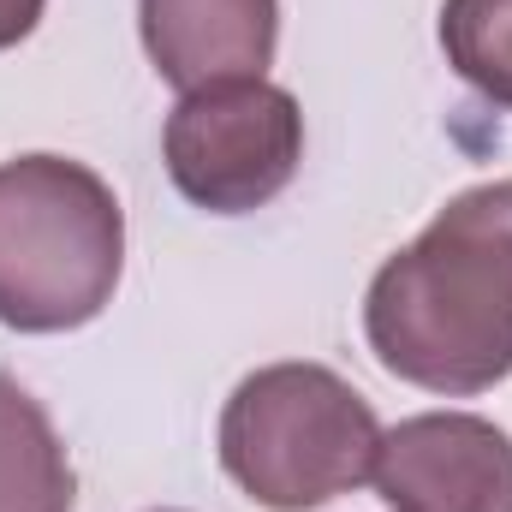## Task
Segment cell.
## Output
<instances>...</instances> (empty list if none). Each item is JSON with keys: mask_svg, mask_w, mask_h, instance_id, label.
<instances>
[{"mask_svg": "<svg viewBox=\"0 0 512 512\" xmlns=\"http://www.w3.org/2000/svg\"><path fill=\"white\" fill-rule=\"evenodd\" d=\"M441 48L483 102L512 108V0H447Z\"/></svg>", "mask_w": 512, "mask_h": 512, "instance_id": "8", "label": "cell"}, {"mask_svg": "<svg viewBox=\"0 0 512 512\" xmlns=\"http://www.w3.org/2000/svg\"><path fill=\"white\" fill-rule=\"evenodd\" d=\"M382 423L322 364H268L221 411V465L268 512H310L370 483Z\"/></svg>", "mask_w": 512, "mask_h": 512, "instance_id": "3", "label": "cell"}, {"mask_svg": "<svg viewBox=\"0 0 512 512\" xmlns=\"http://www.w3.org/2000/svg\"><path fill=\"white\" fill-rule=\"evenodd\" d=\"M42 6H48V0H0V48L24 42V36L42 24Z\"/></svg>", "mask_w": 512, "mask_h": 512, "instance_id": "9", "label": "cell"}, {"mask_svg": "<svg viewBox=\"0 0 512 512\" xmlns=\"http://www.w3.org/2000/svg\"><path fill=\"white\" fill-rule=\"evenodd\" d=\"M72 459L30 399V387L0 376V512H72Z\"/></svg>", "mask_w": 512, "mask_h": 512, "instance_id": "7", "label": "cell"}, {"mask_svg": "<svg viewBox=\"0 0 512 512\" xmlns=\"http://www.w3.org/2000/svg\"><path fill=\"white\" fill-rule=\"evenodd\" d=\"M143 48L173 90L262 78L280 42L274 0H137Z\"/></svg>", "mask_w": 512, "mask_h": 512, "instance_id": "6", "label": "cell"}, {"mask_svg": "<svg viewBox=\"0 0 512 512\" xmlns=\"http://www.w3.org/2000/svg\"><path fill=\"white\" fill-rule=\"evenodd\" d=\"M167 173L185 203L209 215H251L274 203L304 161V114L268 78L191 90L161 131Z\"/></svg>", "mask_w": 512, "mask_h": 512, "instance_id": "4", "label": "cell"}, {"mask_svg": "<svg viewBox=\"0 0 512 512\" xmlns=\"http://www.w3.org/2000/svg\"><path fill=\"white\" fill-rule=\"evenodd\" d=\"M126 268V215L102 173L66 155L0 161V322L66 334L108 310Z\"/></svg>", "mask_w": 512, "mask_h": 512, "instance_id": "2", "label": "cell"}, {"mask_svg": "<svg viewBox=\"0 0 512 512\" xmlns=\"http://www.w3.org/2000/svg\"><path fill=\"white\" fill-rule=\"evenodd\" d=\"M387 376L429 393H483L512 376V179L459 191L364 298Z\"/></svg>", "mask_w": 512, "mask_h": 512, "instance_id": "1", "label": "cell"}, {"mask_svg": "<svg viewBox=\"0 0 512 512\" xmlns=\"http://www.w3.org/2000/svg\"><path fill=\"white\" fill-rule=\"evenodd\" d=\"M370 477L393 512H512V435L471 411H423L382 429Z\"/></svg>", "mask_w": 512, "mask_h": 512, "instance_id": "5", "label": "cell"}]
</instances>
